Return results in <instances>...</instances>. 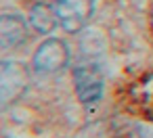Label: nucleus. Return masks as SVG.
<instances>
[{"label": "nucleus", "mask_w": 153, "mask_h": 138, "mask_svg": "<svg viewBox=\"0 0 153 138\" xmlns=\"http://www.w3.org/2000/svg\"><path fill=\"white\" fill-rule=\"evenodd\" d=\"M74 84L80 100L86 105L97 103L103 94V75L94 63H80L74 69Z\"/></svg>", "instance_id": "f03ea898"}, {"label": "nucleus", "mask_w": 153, "mask_h": 138, "mask_svg": "<svg viewBox=\"0 0 153 138\" xmlns=\"http://www.w3.org/2000/svg\"><path fill=\"white\" fill-rule=\"evenodd\" d=\"M30 23H32V27H34L36 32H40V34L53 32V30L59 25V17H57L55 7L36 4V7L30 11Z\"/></svg>", "instance_id": "423d86ee"}, {"label": "nucleus", "mask_w": 153, "mask_h": 138, "mask_svg": "<svg viewBox=\"0 0 153 138\" xmlns=\"http://www.w3.org/2000/svg\"><path fill=\"white\" fill-rule=\"evenodd\" d=\"M30 73L21 63H0V109L15 103L25 86H27Z\"/></svg>", "instance_id": "f257e3e1"}, {"label": "nucleus", "mask_w": 153, "mask_h": 138, "mask_svg": "<svg viewBox=\"0 0 153 138\" xmlns=\"http://www.w3.org/2000/svg\"><path fill=\"white\" fill-rule=\"evenodd\" d=\"M55 11L65 32H80L92 15V0H57Z\"/></svg>", "instance_id": "7ed1b4c3"}, {"label": "nucleus", "mask_w": 153, "mask_h": 138, "mask_svg": "<svg viewBox=\"0 0 153 138\" xmlns=\"http://www.w3.org/2000/svg\"><path fill=\"white\" fill-rule=\"evenodd\" d=\"M69 61V50L67 44H63L57 38L46 40L34 55V69L42 73H55L61 71Z\"/></svg>", "instance_id": "20e7f679"}, {"label": "nucleus", "mask_w": 153, "mask_h": 138, "mask_svg": "<svg viewBox=\"0 0 153 138\" xmlns=\"http://www.w3.org/2000/svg\"><path fill=\"white\" fill-rule=\"evenodd\" d=\"M27 40V27L21 17L17 15H2L0 17V46L15 48Z\"/></svg>", "instance_id": "39448f33"}]
</instances>
